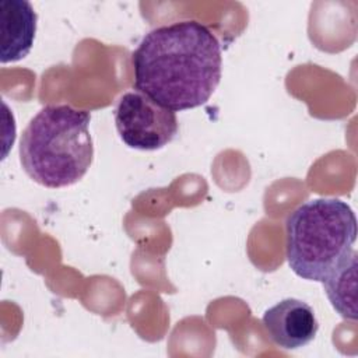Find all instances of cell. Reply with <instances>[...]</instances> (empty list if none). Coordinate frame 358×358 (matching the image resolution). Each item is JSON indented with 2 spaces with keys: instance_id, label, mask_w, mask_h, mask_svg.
<instances>
[{
  "instance_id": "cell-3",
  "label": "cell",
  "mask_w": 358,
  "mask_h": 358,
  "mask_svg": "<svg viewBox=\"0 0 358 358\" xmlns=\"http://www.w3.org/2000/svg\"><path fill=\"white\" fill-rule=\"evenodd\" d=\"M285 253L301 278H323L354 249L357 218L341 199L319 197L298 206L285 221Z\"/></svg>"
},
{
  "instance_id": "cell-1",
  "label": "cell",
  "mask_w": 358,
  "mask_h": 358,
  "mask_svg": "<svg viewBox=\"0 0 358 358\" xmlns=\"http://www.w3.org/2000/svg\"><path fill=\"white\" fill-rule=\"evenodd\" d=\"M134 88L180 112L206 103L221 80V45L204 24L185 20L145 34L131 56Z\"/></svg>"
},
{
  "instance_id": "cell-6",
  "label": "cell",
  "mask_w": 358,
  "mask_h": 358,
  "mask_svg": "<svg viewBox=\"0 0 358 358\" xmlns=\"http://www.w3.org/2000/svg\"><path fill=\"white\" fill-rule=\"evenodd\" d=\"M38 15L27 0L0 1V60L14 63L24 59L35 39Z\"/></svg>"
},
{
  "instance_id": "cell-7",
  "label": "cell",
  "mask_w": 358,
  "mask_h": 358,
  "mask_svg": "<svg viewBox=\"0 0 358 358\" xmlns=\"http://www.w3.org/2000/svg\"><path fill=\"white\" fill-rule=\"evenodd\" d=\"M331 306L348 320H357V252L352 249L324 278Z\"/></svg>"
},
{
  "instance_id": "cell-2",
  "label": "cell",
  "mask_w": 358,
  "mask_h": 358,
  "mask_svg": "<svg viewBox=\"0 0 358 358\" xmlns=\"http://www.w3.org/2000/svg\"><path fill=\"white\" fill-rule=\"evenodd\" d=\"M91 113L70 105L43 106L20 141V161L36 183L59 189L77 183L94 158Z\"/></svg>"
},
{
  "instance_id": "cell-5",
  "label": "cell",
  "mask_w": 358,
  "mask_h": 358,
  "mask_svg": "<svg viewBox=\"0 0 358 358\" xmlns=\"http://www.w3.org/2000/svg\"><path fill=\"white\" fill-rule=\"evenodd\" d=\"M262 322L268 338L282 350L305 347L319 330L312 306L295 298L282 299L268 308Z\"/></svg>"
},
{
  "instance_id": "cell-4",
  "label": "cell",
  "mask_w": 358,
  "mask_h": 358,
  "mask_svg": "<svg viewBox=\"0 0 358 358\" xmlns=\"http://www.w3.org/2000/svg\"><path fill=\"white\" fill-rule=\"evenodd\" d=\"M115 124L122 141L141 151H155L168 145L179 130L173 110L158 105L137 90L119 98Z\"/></svg>"
}]
</instances>
